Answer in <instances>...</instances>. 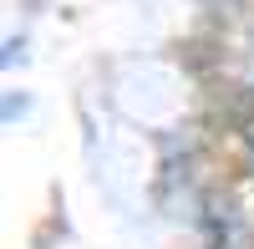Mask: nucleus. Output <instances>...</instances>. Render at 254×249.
Here are the masks:
<instances>
[{
	"mask_svg": "<svg viewBox=\"0 0 254 249\" xmlns=\"http://www.w3.org/2000/svg\"><path fill=\"white\" fill-rule=\"evenodd\" d=\"M239 142H244V153L254 158V117H244V127H239Z\"/></svg>",
	"mask_w": 254,
	"mask_h": 249,
	"instance_id": "obj_1",
	"label": "nucleus"
}]
</instances>
